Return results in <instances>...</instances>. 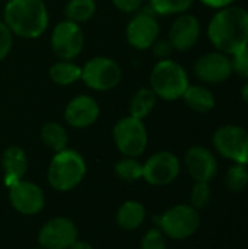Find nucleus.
Masks as SVG:
<instances>
[{
  "mask_svg": "<svg viewBox=\"0 0 248 249\" xmlns=\"http://www.w3.org/2000/svg\"><path fill=\"white\" fill-rule=\"evenodd\" d=\"M113 3L118 10L124 13H133L140 9V6L143 4V0H113Z\"/></svg>",
  "mask_w": 248,
  "mask_h": 249,
  "instance_id": "nucleus-32",
  "label": "nucleus"
},
{
  "mask_svg": "<svg viewBox=\"0 0 248 249\" xmlns=\"http://www.w3.org/2000/svg\"><path fill=\"white\" fill-rule=\"evenodd\" d=\"M9 201L18 213L34 216L44 209L45 196L37 184L22 179L9 188Z\"/></svg>",
  "mask_w": 248,
  "mask_h": 249,
  "instance_id": "nucleus-14",
  "label": "nucleus"
},
{
  "mask_svg": "<svg viewBox=\"0 0 248 249\" xmlns=\"http://www.w3.org/2000/svg\"><path fill=\"white\" fill-rule=\"evenodd\" d=\"M159 35V23L155 18L153 10H143L136 13L127 28L126 38L127 42L136 50H148L153 45Z\"/></svg>",
  "mask_w": 248,
  "mask_h": 249,
  "instance_id": "nucleus-13",
  "label": "nucleus"
},
{
  "mask_svg": "<svg viewBox=\"0 0 248 249\" xmlns=\"http://www.w3.org/2000/svg\"><path fill=\"white\" fill-rule=\"evenodd\" d=\"M167 236L161 232L159 228L149 229L140 242V249H167Z\"/></svg>",
  "mask_w": 248,
  "mask_h": 249,
  "instance_id": "nucleus-29",
  "label": "nucleus"
},
{
  "mask_svg": "<svg viewBox=\"0 0 248 249\" xmlns=\"http://www.w3.org/2000/svg\"><path fill=\"white\" fill-rule=\"evenodd\" d=\"M212 200V190L209 182H196L190 193V206L196 210L206 209Z\"/></svg>",
  "mask_w": 248,
  "mask_h": 249,
  "instance_id": "nucleus-28",
  "label": "nucleus"
},
{
  "mask_svg": "<svg viewBox=\"0 0 248 249\" xmlns=\"http://www.w3.org/2000/svg\"><path fill=\"white\" fill-rule=\"evenodd\" d=\"M115 175L124 182H134L143 175V163H140L136 158L124 156L121 160L115 163L114 168Z\"/></svg>",
  "mask_w": 248,
  "mask_h": 249,
  "instance_id": "nucleus-25",
  "label": "nucleus"
},
{
  "mask_svg": "<svg viewBox=\"0 0 248 249\" xmlns=\"http://www.w3.org/2000/svg\"><path fill=\"white\" fill-rule=\"evenodd\" d=\"M82 80L94 90H111L121 80V67L113 58L94 57L82 67Z\"/></svg>",
  "mask_w": 248,
  "mask_h": 249,
  "instance_id": "nucleus-8",
  "label": "nucleus"
},
{
  "mask_svg": "<svg viewBox=\"0 0 248 249\" xmlns=\"http://www.w3.org/2000/svg\"><path fill=\"white\" fill-rule=\"evenodd\" d=\"M229 57H231L232 73L248 80V47L237 51L235 54H232Z\"/></svg>",
  "mask_w": 248,
  "mask_h": 249,
  "instance_id": "nucleus-30",
  "label": "nucleus"
},
{
  "mask_svg": "<svg viewBox=\"0 0 248 249\" xmlns=\"http://www.w3.org/2000/svg\"><path fill=\"white\" fill-rule=\"evenodd\" d=\"M34 249H44V248H41V247H39V248H34Z\"/></svg>",
  "mask_w": 248,
  "mask_h": 249,
  "instance_id": "nucleus-37",
  "label": "nucleus"
},
{
  "mask_svg": "<svg viewBox=\"0 0 248 249\" xmlns=\"http://www.w3.org/2000/svg\"><path fill=\"white\" fill-rule=\"evenodd\" d=\"M156 95L151 88L139 89L130 101V115L139 120L146 118L156 105Z\"/></svg>",
  "mask_w": 248,
  "mask_h": 249,
  "instance_id": "nucleus-22",
  "label": "nucleus"
},
{
  "mask_svg": "<svg viewBox=\"0 0 248 249\" xmlns=\"http://www.w3.org/2000/svg\"><path fill=\"white\" fill-rule=\"evenodd\" d=\"M85 45V35L79 23L69 19L57 23L51 32V48L60 60L76 58Z\"/></svg>",
  "mask_w": 248,
  "mask_h": 249,
  "instance_id": "nucleus-9",
  "label": "nucleus"
},
{
  "mask_svg": "<svg viewBox=\"0 0 248 249\" xmlns=\"http://www.w3.org/2000/svg\"><path fill=\"white\" fill-rule=\"evenodd\" d=\"M202 34V26L199 19L191 13H181L172 22L170 28L168 41L172 48L177 51H189L191 50Z\"/></svg>",
  "mask_w": 248,
  "mask_h": 249,
  "instance_id": "nucleus-15",
  "label": "nucleus"
},
{
  "mask_svg": "<svg viewBox=\"0 0 248 249\" xmlns=\"http://www.w3.org/2000/svg\"><path fill=\"white\" fill-rule=\"evenodd\" d=\"M193 70L196 77L208 85L224 83L234 74L231 57L221 51H210L200 55L194 63Z\"/></svg>",
  "mask_w": 248,
  "mask_h": 249,
  "instance_id": "nucleus-12",
  "label": "nucleus"
},
{
  "mask_svg": "<svg viewBox=\"0 0 248 249\" xmlns=\"http://www.w3.org/2000/svg\"><path fill=\"white\" fill-rule=\"evenodd\" d=\"M237 0H200V3H203L205 6H208V7H210V9H216V10H219V9H224V7H227V6H231V4H234Z\"/></svg>",
  "mask_w": 248,
  "mask_h": 249,
  "instance_id": "nucleus-34",
  "label": "nucleus"
},
{
  "mask_svg": "<svg viewBox=\"0 0 248 249\" xmlns=\"http://www.w3.org/2000/svg\"><path fill=\"white\" fill-rule=\"evenodd\" d=\"M180 160L171 152H158L148 158L143 163L142 178L153 187H165L177 179L180 175Z\"/></svg>",
  "mask_w": 248,
  "mask_h": 249,
  "instance_id": "nucleus-10",
  "label": "nucleus"
},
{
  "mask_svg": "<svg viewBox=\"0 0 248 249\" xmlns=\"http://www.w3.org/2000/svg\"><path fill=\"white\" fill-rule=\"evenodd\" d=\"M149 1L153 13L162 16L186 13L194 3V0H149Z\"/></svg>",
  "mask_w": 248,
  "mask_h": 249,
  "instance_id": "nucleus-26",
  "label": "nucleus"
},
{
  "mask_svg": "<svg viewBox=\"0 0 248 249\" xmlns=\"http://www.w3.org/2000/svg\"><path fill=\"white\" fill-rule=\"evenodd\" d=\"M13 34L4 22L0 20V61H3L12 50Z\"/></svg>",
  "mask_w": 248,
  "mask_h": 249,
  "instance_id": "nucleus-31",
  "label": "nucleus"
},
{
  "mask_svg": "<svg viewBox=\"0 0 248 249\" xmlns=\"http://www.w3.org/2000/svg\"><path fill=\"white\" fill-rule=\"evenodd\" d=\"M241 98H243V101L248 105V80L243 85V88H241Z\"/></svg>",
  "mask_w": 248,
  "mask_h": 249,
  "instance_id": "nucleus-36",
  "label": "nucleus"
},
{
  "mask_svg": "<svg viewBox=\"0 0 248 249\" xmlns=\"http://www.w3.org/2000/svg\"><path fill=\"white\" fill-rule=\"evenodd\" d=\"M41 140L42 143L51 149L53 152H61L64 149H67V143H69V136L66 128L58 124V123H47L44 124L42 130H41Z\"/></svg>",
  "mask_w": 248,
  "mask_h": 249,
  "instance_id": "nucleus-23",
  "label": "nucleus"
},
{
  "mask_svg": "<svg viewBox=\"0 0 248 249\" xmlns=\"http://www.w3.org/2000/svg\"><path fill=\"white\" fill-rule=\"evenodd\" d=\"M3 22L19 38H39L48 26L47 6L42 0H9Z\"/></svg>",
  "mask_w": 248,
  "mask_h": 249,
  "instance_id": "nucleus-2",
  "label": "nucleus"
},
{
  "mask_svg": "<svg viewBox=\"0 0 248 249\" xmlns=\"http://www.w3.org/2000/svg\"><path fill=\"white\" fill-rule=\"evenodd\" d=\"M146 217V209L140 201L129 200L124 201L115 216L117 225L123 231H136L142 226Z\"/></svg>",
  "mask_w": 248,
  "mask_h": 249,
  "instance_id": "nucleus-19",
  "label": "nucleus"
},
{
  "mask_svg": "<svg viewBox=\"0 0 248 249\" xmlns=\"http://www.w3.org/2000/svg\"><path fill=\"white\" fill-rule=\"evenodd\" d=\"M99 117V105L89 95L75 96L64 109V120L73 128H86Z\"/></svg>",
  "mask_w": 248,
  "mask_h": 249,
  "instance_id": "nucleus-17",
  "label": "nucleus"
},
{
  "mask_svg": "<svg viewBox=\"0 0 248 249\" xmlns=\"http://www.w3.org/2000/svg\"><path fill=\"white\" fill-rule=\"evenodd\" d=\"M50 79L58 86H69L82 79V67L72 60H60L48 70Z\"/></svg>",
  "mask_w": 248,
  "mask_h": 249,
  "instance_id": "nucleus-21",
  "label": "nucleus"
},
{
  "mask_svg": "<svg viewBox=\"0 0 248 249\" xmlns=\"http://www.w3.org/2000/svg\"><path fill=\"white\" fill-rule=\"evenodd\" d=\"M225 187L232 193H240L248 185L247 165L234 163L225 174Z\"/></svg>",
  "mask_w": 248,
  "mask_h": 249,
  "instance_id": "nucleus-27",
  "label": "nucleus"
},
{
  "mask_svg": "<svg viewBox=\"0 0 248 249\" xmlns=\"http://www.w3.org/2000/svg\"><path fill=\"white\" fill-rule=\"evenodd\" d=\"M183 99L190 109L200 114L212 111L216 105L215 95L203 85H189L187 90L183 95Z\"/></svg>",
  "mask_w": 248,
  "mask_h": 249,
  "instance_id": "nucleus-20",
  "label": "nucleus"
},
{
  "mask_svg": "<svg viewBox=\"0 0 248 249\" xmlns=\"http://www.w3.org/2000/svg\"><path fill=\"white\" fill-rule=\"evenodd\" d=\"M1 166L4 172V184L7 188L23 179L28 169V158L22 147L10 146L1 155Z\"/></svg>",
  "mask_w": 248,
  "mask_h": 249,
  "instance_id": "nucleus-18",
  "label": "nucleus"
},
{
  "mask_svg": "<svg viewBox=\"0 0 248 249\" xmlns=\"http://www.w3.org/2000/svg\"><path fill=\"white\" fill-rule=\"evenodd\" d=\"M96 10L95 0H69L66 4V18L72 22L82 23L89 20Z\"/></svg>",
  "mask_w": 248,
  "mask_h": 249,
  "instance_id": "nucleus-24",
  "label": "nucleus"
},
{
  "mask_svg": "<svg viewBox=\"0 0 248 249\" xmlns=\"http://www.w3.org/2000/svg\"><path fill=\"white\" fill-rule=\"evenodd\" d=\"M69 249H94L92 245H89L88 242H83V241H76L72 247Z\"/></svg>",
  "mask_w": 248,
  "mask_h": 249,
  "instance_id": "nucleus-35",
  "label": "nucleus"
},
{
  "mask_svg": "<svg viewBox=\"0 0 248 249\" xmlns=\"http://www.w3.org/2000/svg\"><path fill=\"white\" fill-rule=\"evenodd\" d=\"M186 168L196 182H210L218 174V159L205 146H193L184 158Z\"/></svg>",
  "mask_w": 248,
  "mask_h": 249,
  "instance_id": "nucleus-16",
  "label": "nucleus"
},
{
  "mask_svg": "<svg viewBox=\"0 0 248 249\" xmlns=\"http://www.w3.org/2000/svg\"><path fill=\"white\" fill-rule=\"evenodd\" d=\"M113 139L123 156L137 158L148 146V131L143 120L132 115L121 118L113 130Z\"/></svg>",
  "mask_w": 248,
  "mask_h": 249,
  "instance_id": "nucleus-7",
  "label": "nucleus"
},
{
  "mask_svg": "<svg viewBox=\"0 0 248 249\" xmlns=\"http://www.w3.org/2000/svg\"><path fill=\"white\" fill-rule=\"evenodd\" d=\"M156 223L167 238L184 241L193 236L200 228V213L190 204H177L159 214Z\"/></svg>",
  "mask_w": 248,
  "mask_h": 249,
  "instance_id": "nucleus-5",
  "label": "nucleus"
},
{
  "mask_svg": "<svg viewBox=\"0 0 248 249\" xmlns=\"http://www.w3.org/2000/svg\"><path fill=\"white\" fill-rule=\"evenodd\" d=\"M86 175V162L83 156L72 149L57 152L50 162L47 178L56 191L66 193L76 188Z\"/></svg>",
  "mask_w": 248,
  "mask_h": 249,
  "instance_id": "nucleus-3",
  "label": "nucleus"
},
{
  "mask_svg": "<svg viewBox=\"0 0 248 249\" xmlns=\"http://www.w3.org/2000/svg\"><path fill=\"white\" fill-rule=\"evenodd\" d=\"M77 228L70 219L54 217L39 229L38 242L44 249H69L77 241Z\"/></svg>",
  "mask_w": 248,
  "mask_h": 249,
  "instance_id": "nucleus-11",
  "label": "nucleus"
},
{
  "mask_svg": "<svg viewBox=\"0 0 248 249\" xmlns=\"http://www.w3.org/2000/svg\"><path fill=\"white\" fill-rule=\"evenodd\" d=\"M152 48H153V53H155L161 60L168 58L170 54H171V51L174 50L172 45H171V42H170L168 39H159V41L156 39V41L153 42Z\"/></svg>",
  "mask_w": 248,
  "mask_h": 249,
  "instance_id": "nucleus-33",
  "label": "nucleus"
},
{
  "mask_svg": "<svg viewBox=\"0 0 248 249\" xmlns=\"http://www.w3.org/2000/svg\"><path fill=\"white\" fill-rule=\"evenodd\" d=\"M210 44L227 55L248 47V10L241 6L219 9L208 25Z\"/></svg>",
  "mask_w": 248,
  "mask_h": 249,
  "instance_id": "nucleus-1",
  "label": "nucleus"
},
{
  "mask_svg": "<svg viewBox=\"0 0 248 249\" xmlns=\"http://www.w3.org/2000/svg\"><path fill=\"white\" fill-rule=\"evenodd\" d=\"M215 150L225 159L248 165V131L237 124L219 127L212 137Z\"/></svg>",
  "mask_w": 248,
  "mask_h": 249,
  "instance_id": "nucleus-6",
  "label": "nucleus"
},
{
  "mask_svg": "<svg viewBox=\"0 0 248 249\" xmlns=\"http://www.w3.org/2000/svg\"><path fill=\"white\" fill-rule=\"evenodd\" d=\"M189 85L186 69L171 58L159 60L151 71V89L161 99H181Z\"/></svg>",
  "mask_w": 248,
  "mask_h": 249,
  "instance_id": "nucleus-4",
  "label": "nucleus"
}]
</instances>
